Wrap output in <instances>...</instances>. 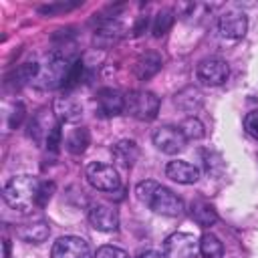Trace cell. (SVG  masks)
Returning <instances> with one entry per match:
<instances>
[{"mask_svg": "<svg viewBox=\"0 0 258 258\" xmlns=\"http://www.w3.org/2000/svg\"><path fill=\"white\" fill-rule=\"evenodd\" d=\"M97 103H99L101 113L107 117L119 115L121 111H125V97L115 89H101L97 93Z\"/></svg>", "mask_w": 258, "mask_h": 258, "instance_id": "13", "label": "cell"}, {"mask_svg": "<svg viewBox=\"0 0 258 258\" xmlns=\"http://www.w3.org/2000/svg\"><path fill=\"white\" fill-rule=\"evenodd\" d=\"M244 129L250 137L258 139V109L256 111H250L246 117H244Z\"/></svg>", "mask_w": 258, "mask_h": 258, "instance_id": "24", "label": "cell"}, {"mask_svg": "<svg viewBox=\"0 0 258 258\" xmlns=\"http://www.w3.org/2000/svg\"><path fill=\"white\" fill-rule=\"evenodd\" d=\"M125 111L139 121H151L159 113V97L151 91H133L125 97Z\"/></svg>", "mask_w": 258, "mask_h": 258, "instance_id": "3", "label": "cell"}, {"mask_svg": "<svg viewBox=\"0 0 258 258\" xmlns=\"http://www.w3.org/2000/svg\"><path fill=\"white\" fill-rule=\"evenodd\" d=\"M95 258H129V254H127L125 250L117 248V246H109V244H107V246L97 248Z\"/></svg>", "mask_w": 258, "mask_h": 258, "instance_id": "23", "label": "cell"}, {"mask_svg": "<svg viewBox=\"0 0 258 258\" xmlns=\"http://www.w3.org/2000/svg\"><path fill=\"white\" fill-rule=\"evenodd\" d=\"M50 258H91V248L79 236H62L52 244Z\"/></svg>", "mask_w": 258, "mask_h": 258, "instance_id": "8", "label": "cell"}, {"mask_svg": "<svg viewBox=\"0 0 258 258\" xmlns=\"http://www.w3.org/2000/svg\"><path fill=\"white\" fill-rule=\"evenodd\" d=\"M165 256L171 258H196V254L200 252V242L187 234V232H175L169 238H165Z\"/></svg>", "mask_w": 258, "mask_h": 258, "instance_id": "6", "label": "cell"}, {"mask_svg": "<svg viewBox=\"0 0 258 258\" xmlns=\"http://www.w3.org/2000/svg\"><path fill=\"white\" fill-rule=\"evenodd\" d=\"M171 24H173V12L171 10H163V12H159L157 16H155V20H153V36H163L169 28H171Z\"/></svg>", "mask_w": 258, "mask_h": 258, "instance_id": "21", "label": "cell"}, {"mask_svg": "<svg viewBox=\"0 0 258 258\" xmlns=\"http://www.w3.org/2000/svg\"><path fill=\"white\" fill-rule=\"evenodd\" d=\"M50 230L44 222H34V224H24L18 228V236L24 240V242H30V244H42L46 238H48Z\"/></svg>", "mask_w": 258, "mask_h": 258, "instance_id": "16", "label": "cell"}, {"mask_svg": "<svg viewBox=\"0 0 258 258\" xmlns=\"http://www.w3.org/2000/svg\"><path fill=\"white\" fill-rule=\"evenodd\" d=\"M87 179L95 189L107 191V194H113L121 187V179H119L117 169L113 165H107L101 161H93L87 165Z\"/></svg>", "mask_w": 258, "mask_h": 258, "instance_id": "5", "label": "cell"}, {"mask_svg": "<svg viewBox=\"0 0 258 258\" xmlns=\"http://www.w3.org/2000/svg\"><path fill=\"white\" fill-rule=\"evenodd\" d=\"M40 187L42 181L34 175H16L12 179L6 181L4 189H2V198L4 202L22 214L32 212V208H40L38 198H40Z\"/></svg>", "mask_w": 258, "mask_h": 258, "instance_id": "1", "label": "cell"}, {"mask_svg": "<svg viewBox=\"0 0 258 258\" xmlns=\"http://www.w3.org/2000/svg\"><path fill=\"white\" fill-rule=\"evenodd\" d=\"M228 64L226 60L222 58H204L200 64H198V79L204 83V85H210V87H218L222 85L226 79H228Z\"/></svg>", "mask_w": 258, "mask_h": 258, "instance_id": "9", "label": "cell"}, {"mask_svg": "<svg viewBox=\"0 0 258 258\" xmlns=\"http://www.w3.org/2000/svg\"><path fill=\"white\" fill-rule=\"evenodd\" d=\"M89 222L101 232H115L119 228V214L111 206L95 204L89 210Z\"/></svg>", "mask_w": 258, "mask_h": 258, "instance_id": "10", "label": "cell"}, {"mask_svg": "<svg viewBox=\"0 0 258 258\" xmlns=\"http://www.w3.org/2000/svg\"><path fill=\"white\" fill-rule=\"evenodd\" d=\"M137 258H167V256L161 254V252H157V250H145V252H141Z\"/></svg>", "mask_w": 258, "mask_h": 258, "instance_id": "25", "label": "cell"}, {"mask_svg": "<svg viewBox=\"0 0 258 258\" xmlns=\"http://www.w3.org/2000/svg\"><path fill=\"white\" fill-rule=\"evenodd\" d=\"M161 69V56L155 54V52H145L137 62H135V75L139 79H149L153 77L157 71Z\"/></svg>", "mask_w": 258, "mask_h": 258, "instance_id": "17", "label": "cell"}, {"mask_svg": "<svg viewBox=\"0 0 258 258\" xmlns=\"http://www.w3.org/2000/svg\"><path fill=\"white\" fill-rule=\"evenodd\" d=\"M139 157V149L135 145V141H129V139H123L119 141L117 145H113V159L121 165V167H131Z\"/></svg>", "mask_w": 258, "mask_h": 258, "instance_id": "14", "label": "cell"}, {"mask_svg": "<svg viewBox=\"0 0 258 258\" xmlns=\"http://www.w3.org/2000/svg\"><path fill=\"white\" fill-rule=\"evenodd\" d=\"M189 214H191V220H194L196 224L204 226V228L212 226V224L218 220L216 210H214L208 202H204V200H196V202H191V210H189Z\"/></svg>", "mask_w": 258, "mask_h": 258, "instance_id": "15", "label": "cell"}, {"mask_svg": "<svg viewBox=\"0 0 258 258\" xmlns=\"http://www.w3.org/2000/svg\"><path fill=\"white\" fill-rule=\"evenodd\" d=\"M218 26H220L222 36H226V38H242L246 34L248 20H246V16L242 12L232 10V12H226V14L220 16Z\"/></svg>", "mask_w": 258, "mask_h": 258, "instance_id": "11", "label": "cell"}, {"mask_svg": "<svg viewBox=\"0 0 258 258\" xmlns=\"http://www.w3.org/2000/svg\"><path fill=\"white\" fill-rule=\"evenodd\" d=\"M179 129H181V133L185 135V139H200V137H204V125H202V121L196 119V117H187V119L179 125Z\"/></svg>", "mask_w": 258, "mask_h": 258, "instance_id": "22", "label": "cell"}, {"mask_svg": "<svg viewBox=\"0 0 258 258\" xmlns=\"http://www.w3.org/2000/svg\"><path fill=\"white\" fill-rule=\"evenodd\" d=\"M30 135L34 137V141L44 143L50 149H56L58 141H60V125L54 119V115L48 111H42L40 115H36L30 123Z\"/></svg>", "mask_w": 258, "mask_h": 258, "instance_id": "4", "label": "cell"}, {"mask_svg": "<svg viewBox=\"0 0 258 258\" xmlns=\"http://www.w3.org/2000/svg\"><path fill=\"white\" fill-rule=\"evenodd\" d=\"M137 198L147 204L153 212L161 214V216H181L183 214V200L173 194L169 187H163L151 179L141 181L135 189Z\"/></svg>", "mask_w": 258, "mask_h": 258, "instance_id": "2", "label": "cell"}, {"mask_svg": "<svg viewBox=\"0 0 258 258\" xmlns=\"http://www.w3.org/2000/svg\"><path fill=\"white\" fill-rule=\"evenodd\" d=\"M165 175L177 183H196L200 179V169L187 161H169L165 165Z\"/></svg>", "mask_w": 258, "mask_h": 258, "instance_id": "12", "label": "cell"}, {"mask_svg": "<svg viewBox=\"0 0 258 258\" xmlns=\"http://www.w3.org/2000/svg\"><path fill=\"white\" fill-rule=\"evenodd\" d=\"M54 113L60 117V119H64V121H77L79 117H81V107L75 103V101H71V99H56V103H54Z\"/></svg>", "mask_w": 258, "mask_h": 258, "instance_id": "19", "label": "cell"}, {"mask_svg": "<svg viewBox=\"0 0 258 258\" xmlns=\"http://www.w3.org/2000/svg\"><path fill=\"white\" fill-rule=\"evenodd\" d=\"M200 254L204 258H222L224 246H222L220 238L214 234H204L200 238Z\"/></svg>", "mask_w": 258, "mask_h": 258, "instance_id": "18", "label": "cell"}, {"mask_svg": "<svg viewBox=\"0 0 258 258\" xmlns=\"http://www.w3.org/2000/svg\"><path fill=\"white\" fill-rule=\"evenodd\" d=\"M89 145V131L87 129H75L67 139V149L71 153H83Z\"/></svg>", "mask_w": 258, "mask_h": 258, "instance_id": "20", "label": "cell"}, {"mask_svg": "<svg viewBox=\"0 0 258 258\" xmlns=\"http://www.w3.org/2000/svg\"><path fill=\"white\" fill-rule=\"evenodd\" d=\"M185 135L181 133L179 127H173V125H163L159 129L153 131V145L163 151V153H179L183 147H185Z\"/></svg>", "mask_w": 258, "mask_h": 258, "instance_id": "7", "label": "cell"}]
</instances>
